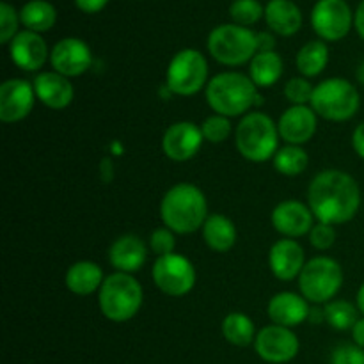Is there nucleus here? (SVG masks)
<instances>
[{
  "instance_id": "nucleus-1",
  "label": "nucleus",
  "mask_w": 364,
  "mask_h": 364,
  "mask_svg": "<svg viewBox=\"0 0 364 364\" xmlns=\"http://www.w3.org/2000/svg\"><path fill=\"white\" fill-rule=\"evenodd\" d=\"M308 206L318 223H350L361 206V188L348 173L338 169L316 174L308 188Z\"/></svg>"
},
{
  "instance_id": "nucleus-2",
  "label": "nucleus",
  "mask_w": 364,
  "mask_h": 364,
  "mask_svg": "<svg viewBox=\"0 0 364 364\" xmlns=\"http://www.w3.org/2000/svg\"><path fill=\"white\" fill-rule=\"evenodd\" d=\"M160 217L173 233H194L208 219V203L199 187L192 183H178L162 198Z\"/></svg>"
},
{
  "instance_id": "nucleus-3",
  "label": "nucleus",
  "mask_w": 364,
  "mask_h": 364,
  "mask_svg": "<svg viewBox=\"0 0 364 364\" xmlns=\"http://www.w3.org/2000/svg\"><path fill=\"white\" fill-rule=\"evenodd\" d=\"M256 98L259 96L255 82L237 71L215 75L206 85V102L220 116H242L255 105Z\"/></svg>"
},
{
  "instance_id": "nucleus-4",
  "label": "nucleus",
  "mask_w": 364,
  "mask_h": 364,
  "mask_svg": "<svg viewBox=\"0 0 364 364\" xmlns=\"http://www.w3.org/2000/svg\"><path fill=\"white\" fill-rule=\"evenodd\" d=\"M279 130L277 124L263 112L245 114L235 132L238 153L251 162H267L277 153Z\"/></svg>"
},
{
  "instance_id": "nucleus-5",
  "label": "nucleus",
  "mask_w": 364,
  "mask_h": 364,
  "mask_svg": "<svg viewBox=\"0 0 364 364\" xmlns=\"http://www.w3.org/2000/svg\"><path fill=\"white\" fill-rule=\"evenodd\" d=\"M142 287L132 274L114 272L105 277L98 294L103 316L112 322L134 318L142 306Z\"/></svg>"
},
{
  "instance_id": "nucleus-6",
  "label": "nucleus",
  "mask_w": 364,
  "mask_h": 364,
  "mask_svg": "<svg viewBox=\"0 0 364 364\" xmlns=\"http://www.w3.org/2000/svg\"><path fill=\"white\" fill-rule=\"evenodd\" d=\"M311 109L316 116L329 121H348L358 114L361 98L359 91L347 78H327L313 91Z\"/></svg>"
},
{
  "instance_id": "nucleus-7",
  "label": "nucleus",
  "mask_w": 364,
  "mask_h": 364,
  "mask_svg": "<svg viewBox=\"0 0 364 364\" xmlns=\"http://www.w3.org/2000/svg\"><path fill=\"white\" fill-rule=\"evenodd\" d=\"M258 50L256 34L237 23L219 25L208 36V52L224 66H242L252 60Z\"/></svg>"
},
{
  "instance_id": "nucleus-8",
  "label": "nucleus",
  "mask_w": 364,
  "mask_h": 364,
  "mask_svg": "<svg viewBox=\"0 0 364 364\" xmlns=\"http://www.w3.org/2000/svg\"><path fill=\"white\" fill-rule=\"evenodd\" d=\"M343 287V269L327 256L309 259L299 276V288L306 301L323 304L331 302Z\"/></svg>"
},
{
  "instance_id": "nucleus-9",
  "label": "nucleus",
  "mask_w": 364,
  "mask_h": 364,
  "mask_svg": "<svg viewBox=\"0 0 364 364\" xmlns=\"http://www.w3.org/2000/svg\"><path fill=\"white\" fill-rule=\"evenodd\" d=\"M206 80H208V63L205 55L194 48L178 52L167 68L166 85L173 95H198L205 87Z\"/></svg>"
},
{
  "instance_id": "nucleus-10",
  "label": "nucleus",
  "mask_w": 364,
  "mask_h": 364,
  "mask_svg": "<svg viewBox=\"0 0 364 364\" xmlns=\"http://www.w3.org/2000/svg\"><path fill=\"white\" fill-rule=\"evenodd\" d=\"M153 283L156 284L160 291H164L169 297H183L194 288L196 269L185 256L167 255L159 256L153 263L151 269Z\"/></svg>"
},
{
  "instance_id": "nucleus-11",
  "label": "nucleus",
  "mask_w": 364,
  "mask_h": 364,
  "mask_svg": "<svg viewBox=\"0 0 364 364\" xmlns=\"http://www.w3.org/2000/svg\"><path fill=\"white\" fill-rule=\"evenodd\" d=\"M352 11L345 0H320L311 13V25L326 41H340L350 32Z\"/></svg>"
},
{
  "instance_id": "nucleus-12",
  "label": "nucleus",
  "mask_w": 364,
  "mask_h": 364,
  "mask_svg": "<svg viewBox=\"0 0 364 364\" xmlns=\"http://www.w3.org/2000/svg\"><path fill=\"white\" fill-rule=\"evenodd\" d=\"M299 338L294 331L281 326L263 327L255 340L256 354L270 364L290 363L299 354Z\"/></svg>"
},
{
  "instance_id": "nucleus-13",
  "label": "nucleus",
  "mask_w": 364,
  "mask_h": 364,
  "mask_svg": "<svg viewBox=\"0 0 364 364\" xmlns=\"http://www.w3.org/2000/svg\"><path fill=\"white\" fill-rule=\"evenodd\" d=\"M203 141L205 137H203L201 127L192 121H178L171 124L164 134L162 149L167 159L174 162H187L198 155Z\"/></svg>"
},
{
  "instance_id": "nucleus-14",
  "label": "nucleus",
  "mask_w": 364,
  "mask_h": 364,
  "mask_svg": "<svg viewBox=\"0 0 364 364\" xmlns=\"http://www.w3.org/2000/svg\"><path fill=\"white\" fill-rule=\"evenodd\" d=\"M36 91L23 78H9L0 85V119L16 123L25 119L34 107Z\"/></svg>"
},
{
  "instance_id": "nucleus-15",
  "label": "nucleus",
  "mask_w": 364,
  "mask_h": 364,
  "mask_svg": "<svg viewBox=\"0 0 364 364\" xmlns=\"http://www.w3.org/2000/svg\"><path fill=\"white\" fill-rule=\"evenodd\" d=\"M50 63L64 77H80L92 64L91 48L78 38H64L53 46Z\"/></svg>"
},
{
  "instance_id": "nucleus-16",
  "label": "nucleus",
  "mask_w": 364,
  "mask_h": 364,
  "mask_svg": "<svg viewBox=\"0 0 364 364\" xmlns=\"http://www.w3.org/2000/svg\"><path fill=\"white\" fill-rule=\"evenodd\" d=\"M313 212L301 201H283L274 208L272 226L287 238H299L313 230Z\"/></svg>"
},
{
  "instance_id": "nucleus-17",
  "label": "nucleus",
  "mask_w": 364,
  "mask_h": 364,
  "mask_svg": "<svg viewBox=\"0 0 364 364\" xmlns=\"http://www.w3.org/2000/svg\"><path fill=\"white\" fill-rule=\"evenodd\" d=\"M279 137L288 144L302 146L311 141L316 132V112L308 105H291L277 123Z\"/></svg>"
},
{
  "instance_id": "nucleus-18",
  "label": "nucleus",
  "mask_w": 364,
  "mask_h": 364,
  "mask_svg": "<svg viewBox=\"0 0 364 364\" xmlns=\"http://www.w3.org/2000/svg\"><path fill=\"white\" fill-rule=\"evenodd\" d=\"M9 53L13 63L23 71H38L48 57L46 43L38 32L23 31L18 32L9 43Z\"/></svg>"
},
{
  "instance_id": "nucleus-19",
  "label": "nucleus",
  "mask_w": 364,
  "mask_h": 364,
  "mask_svg": "<svg viewBox=\"0 0 364 364\" xmlns=\"http://www.w3.org/2000/svg\"><path fill=\"white\" fill-rule=\"evenodd\" d=\"M269 265L274 276L279 281H294L295 277L301 276L304 269V249L301 244L291 238H283L277 240L270 247L269 252Z\"/></svg>"
},
{
  "instance_id": "nucleus-20",
  "label": "nucleus",
  "mask_w": 364,
  "mask_h": 364,
  "mask_svg": "<svg viewBox=\"0 0 364 364\" xmlns=\"http://www.w3.org/2000/svg\"><path fill=\"white\" fill-rule=\"evenodd\" d=\"M36 98L45 103L50 109H66L73 102L75 89L68 77L57 71H43L34 78Z\"/></svg>"
},
{
  "instance_id": "nucleus-21",
  "label": "nucleus",
  "mask_w": 364,
  "mask_h": 364,
  "mask_svg": "<svg viewBox=\"0 0 364 364\" xmlns=\"http://www.w3.org/2000/svg\"><path fill=\"white\" fill-rule=\"evenodd\" d=\"M269 318L272 320L274 326L281 327H295L301 326L309 316V306L302 295L294 294V291H281L274 295L269 302Z\"/></svg>"
},
{
  "instance_id": "nucleus-22",
  "label": "nucleus",
  "mask_w": 364,
  "mask_h": 364,
  "mask_svg": "<svg viewBox=\"0 0 364 364\" xmlns=\"http://www.w3.org/2000/svg\"><path fill=\"white\" fill-rule=\"evenodd\" d=\"M146 245L137 235H123L109 249V262L117 272L134 274L144 265Z\"/></svg>"
},
{
  "instance_id": "nucleus-23",
  "label": "nucleus",
  "mask_w": 364,
  "mask_h": 364,
  "mask_svg": "<svg viewBox=\"0 0 364 364\" xmlns=\"http://www.w3.org/2000/svg\"><path fill=\"white\" fill-rule=\"evenodd\" d=\"M265 20L281 36H294L302 27L301 9L291 0H270L265 7Z\"/></svg>"
},
{
  "instance_id": "nucleus-24",
  "label": "nucleus",
  "mask_w": 364,
  "mask_h": 364,
  "mask_svg": "<svg viewBox=\"0 0 364 364\" xmlns=\"http://www.w3.org/2000/svg\"><path fill=\"white\" fill-rule=\"evenodd\" d=\"M103 272L95 262H78L66 272V288L75 295H91L103 284Z\"/></svg>"
},
{
  "instance_id": "nucleus-25",
  "label": "nucleus",
  "mask_w": 364,
  "mask_h": 364,
  "mask_svg": "<svg viewBox=\"0 0 364 364\" xmlns=\"http://www.w3.org/2000/svg\"><path fill=\"white\" fill-rule=\"evenodd\" d=\"M203 238L212 251L228 252L237 242V228L228 217L213 213L203 224Z\"/></svg>"
},
{
  "instance_id": "nucleus-26",
  "label": "nucleus",
  "mask_w": 364,
  "mask_h": 364,
  "mask_svg": "<svg viewBox=\"0 0 364 364\" xmlns=\"http://www.w3.org/2000/svg\"><path fill=\"white\" fill-rule=\"evenodd\" d=\"M249 75L256 87H270L283 75V59L276 52H258L252 57Z\"/></svg>"
},
{
  "instance_id": "nucleus-27",
  "label": "nucleus",
  "mask_w": 364,
  "mask_h": 364,
  "mask_svg": "<svg viewBox=\"0 0 364 364\" xmlns=\"http://www.w3.org/2000/svg\"><path fill=\"white\" fill-rule=\"evenodd\" d=\"M57 11L46 0H31L20 11V21L32 32H46L55 25Z\"/></svg>"
},
{
  "instance_id": "nucleus-28",
  "label": "nucleus",
  "mask_w": 364,
  "mask_h": 364,
  "mask_svg": "<svg viewBox=\"0 0 364 364\" xmlns=\"http://www.w3.org/2000/svg\"><path fill=\"white\" fill-rule=\"evenodd\" d=\"M329 63V48L323 41H309L299 50L297 68L304 77H316Z\"/></svg>"
},
{
  "instance_id": "nucleus-29",
  "label": "nucleus",
  "mask_w": 364,
  "mask_h": 364,
  "mask_svg": "<svg viewBox=\"0 0 364 364\" xmlns=\"http://www.w3.org/2000/svg\"><path fill=\"white\" fill-rule=\"evenodd\" d=\"M223 336L235 347H247L255 341V323L242 313H230L223 320Z\"/></svg>"
},
{
  "instance_id": "nucleus-30",
  "label": "nucleus",
  "mask_w": 364,
  "mask_h": 364,
  "mask_svg": "<svg viewBox=\"0 0 364 364\" xmlns=\"http://www.w3.org/2000/svg\"><path fill=\"white\" fill-rule=\"evenodd\" d=\"M308 164V153L301 146L288 144L277 149L276 156H274V167L277 173L284 174V176H297V174L304 173Z\"/></svg>"
},
{
  "instance_id": "nucleus-31",
  "label": "nucleus",
  "mask_w": 364,
  "mask_h": 364,
  "mask_svg": "<svg viewBox=\"0 0 364 364\" xmlns=\"http://www.w3.org/2000/svg\"><path fill=\"white\" fill-rule=\"evenodd\" d=\"M358 313L359 309L348 301H331L323 309V316L336 331L354 329L355 323L359 322Z\"/></svg>"
},
{
  "instance_id": "nucleus-32",
  "label": "nucleus",
  "mask_w": 364,
  "mask_h": 364,
  "mask_svg": "<svg viewBox=\"0 0 364 364\" xmlns=\"http://www.w3.org/2000/svg\"><path fill=\"white\" fill-rule=\"evenodd\" d=\"M230 14L235 23L245 27V25L256 23L265 14V11H263L262 4L258 0H235L231 4Z\"/></svg>"
},
{
  "instance_id": "nucleus-33",
  "label": "nucleus",
  "mask_w": 364,
  "mask_h": 364,
  "mask_svg": "<svg viewBox=\"0 0 364 364\" xmlns=\"http://www.w3.org/2000/svg\"><path fill=\"white\" fill-rule=\"evenodd\" d=\"M201 132L206 141L212 142V144H220L230 137L231 123L226 116L215 114V116L206 117L205 123L201 124Z\"/></svg>"
},
{
  "instance_id": "nucleus-34",
  "label": "nucleus",
  "mask_w": 364,
  "mask_h": 364,
  "mask_svg": "<svg viewBox=\"0 0 364 364\" xmlns=\"http://www.w3.org/2000/svg\"><path fill=\"white\" fill-rule=\"evenodd\" d=\"M313 91H315V87L306 78H291L284 85V96L294 105H306L308 102H311Z\"/></svg>"
},
{
  "instance_id": "nucleus-35",
  "label": "nucleus",
  "mask_w": 364,
  "mask_h": 364,
  "mask_svg": "<svg viewBox=\"0 0 364 364\" xmlns=\"http://www.w3.org/2000/svg\"><path fill=\"white\" fill-rule=\"evenodd\" d=\"M18 16L13 6L7 2L0 4V43H11L16 36Z\"/></svg>"
},
{
  "instance_id": "nucleus-36",
  "label": "nucleus",
  "mask_w": 364,
  "mask_h": 364,
  "mask_svg": "<svg viewBox=\"0 0 364 364\" xmlns=\"http://www.w3.org/2000/svg\"><path fill=\"white\" fill-rule=\"evenodd\" d=\"M309 242H311L313 247L318 249V251H327V249L333 247L334 242H336V230H334V226H331V224H315L313 230L309 231Z\"/></svg>"
},
{
  "instance_id": "nucleus-37",
  "label": "nucleus",
  "mask_w": 364,
  "mask_h": 364,
  "mask_svg": "<svg viewBox=\"0 0 364 364\" xmlns=\"http://www.w3.org/2000/svg\"><path fill=\"white\" fill-rule=\"evenodd\" d=\"M174 235L169 228H160V230H155L151 233V238H149V247L155 255L159 256H167L174 252Z\"/></svg>"
},
{
  "instance_id": "nucleus-38",
  "label": "nucleus",
  "mask_w": 364,
  "mask_h": 364,
  "mask_svg": "<svg viewBox=\"0 0 364 364\" xmlns=\"http://www.w3.org/2000/svg\"><path fill=\"white\" fill-rule=\"evenodd\" d=\"M333 364H364V350L358 345H341L333 352Z\"/></svg>"
},
{
  "instance_id": "nucleus-39",
  "label": "nucleus",
  "mask_w": 364,
  "mask_h": 364,
  "mask_svg": "<svg viewBox=\"0 0 364 364\" xmlns=\"http://www.w3.org/2000/svg\"><path fill=\"white\" fill-rule=\"evenodd\" d=\"M75 4H77V7L80 11H84V13H98V11H102L103 7L109 4V0H75Z\"/></svg>"
},
{
  "instance_id": "nucleus-40",
  "label": "nucleus",
  "mask_w": 364,
  "mask_h": 364,
  "mask_svg": "<svg viewBox=\"0 0 364 364\" xmlns=\"http://www.w3.org/2000/svg\"><path fill=\"white\" fill-rule=\"evenodd\" d=\"M352 146H354V151L358 153L361 159H364V121L354 130V135H352Z\"/></svg>"
},
{
  "instance_id": "nucleus-41",
  "label": "nucleus",
  "mask_w": 364,
  "mask_h": 364,
  "mask_svg": "<svg viewBox=\"0 0 364 364\" xmlns=\"http://www.w3.org/2000/svg\"><path fill=\"white\" fill-rule=\"evenodd\" d=\"M258 39V50L259 52H274V46H276V39L272 34H267V32H259L256 34Z\"/></svg>"
},
{
  "instance_id": "nucleus-42",
  "label": "nucleus",
  "mask_w": 364,
  "mask_h": 364,
  "mask_svg": "<svg viewBox=\"0 0 364 364\" xmlns=\"http://www.w3.org/2000/svg\"><path fill=\"white\" fill-rule=\"evenodd\" d=\"M352 336H354L355 345L364 350V318H359V322L355 323L354 329H352Z\"/></svg>"
},
{
  "instance_id": "nucleus-43",
  "label": "nucleus",
  "mask_w": 364,
  "mask_h": 364,
  "mask_svg": "<svg viewBox=\"0 0 364 364\" xmlns=\"http://www.w3.org/2000/svg\"><path fill=\"white\" fill-rule=\"evenodd\" d=\"M355 28H358V34L364 39V0L355 11Z\"/></svg>"
},
{
  "instance_id": "nucleus-44",
  "label": "nucleus",
  "mask_w": 364,
  "mask_h": 364,
  "mask_svg": "<svg viewBox=\"0 0 364 364\" xmlns=\"http://www.w3.org/2000/svg\"><path fill=\"white\" fill-rule=\"evenodd\" d=\"M358 309L364 315V283L361 284V288H359L358 291Z\"/></svg>"
},
{
  "instance_id": "nucleus-45",
  "label": "nucleus",
  "mask_w": 364,
  "mask_h": 364,
  "mask_svg": "<svg viewBox=\"0 0 364 364\" xmlns=\"http://www.w3.org/2000/svg\"><path fill=\"white\" fill-rule=\"evenodd\" d=\"M358 80L364 85V63L359 66V70H358Z\"/></svg>"
}]
</instances>
